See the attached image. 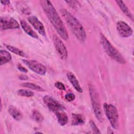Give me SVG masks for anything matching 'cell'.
I'll return each instance as SVG.
<instances>
[{
  "label": "cell",
  "instance_id": "1",
  "mask_svg": "<svg viewBox=\"0 0 134 134\" xmlns=\"http://www.w3.org/2000/svg\"><path fill=\"white\" fill-rule=\"evenodd\" d=\"M40 2L48 18L58 34L64 40H68L69 36L65 27L51 2L47 0L41 1Z\"/></svg>",
  "mask_w": 134,
  "mask_h": 134
},
{
  "label": "cell",
  "instance_id": "2",
  "mask_svg": "<svg viewBox=\"0 0 134 134\" xmlns=\"http://www.w3.org/2000/svg\"><path fill=\"white\" fill-rule=\"evenodd\" d=\"M60 13L76 38L81 42H85L86 35L84 28L81 23L65 9H61Z\"/></svg>",
  "mask_w": 134,
  "mask_h": 134
},
{
  "label": "cell",
  "instance_id": "3",
  "mask_svg": "<svg viewBox=\"0 0 134 134\" xmlns=\"http://www.w3.org/2000/svg\"><path fill=\"white\" fill-rule=\"evenodd\" d=\"M100 42L105 51L111 58L120 64H125L126 63V61L121 54L103 34L100 35Z\"/></svg>",
  "mask_w": 134,
  "mask_h": 134
},
{
  "label": "cell",
  "instance_id": "4",
  "mask_svg": "<svg viewBox=\"0 0 134 134\" xmlns=\"http://www.w3.org/2000/svg\"><path fill=\"white\" fill-rule=\"evenodd\" d=\"M89 93L95 115L98 120L99 122H102L104 120V118L99 102V95L92 85H89Z\"/></svg>",
  "mask_w": 134,
  "mask_h": 134
},
{
  "label": "cell",
  "instance_id": "5",
  "mask_svg": "<svg viewBox=\"0 0 134 134\" xmlns=\"http://www.w3.org/2000/svg\"><path fill=\"white\" fill-rule=\"evenodd\" d=\"M104 110L111 126L115 129L119 127V116L116 107L112 104L104 103Z\"/></svg>",
  "mask_w": 134,
  "mask_h": 134
},
{
  "label": "cell",
  "instance_id": "6",
  "mask_svg": "<svg viewBox=\"0 0 134 134\" xmlns=\"http://www.w3.org/2000/svg\"><path fill=\"white\" fill-rule=\"evenodd\" d=\"M23 61L30 70L35 73L40 75L45 74L46 68L44 65L40 62L32 60H23Z\"/></svg>",
  "mask_w": 134,
  "mask_h": 134
},
{
  "label": "cell",
  "instance_id": "7",
  "mask_svg": "<svg viewBox=\"0 0 134 134\" xmlns=\"http://www.w3.org/2000/svg\"><path fill=\"white\" fill-rule=\"evenodd\" d=\"M43 100L48 108L53 112L55 113L58 111L63 110L65 109L63 106L51 96L45 95L43 98Z\"/></svg>",
  "mask_w": 134,
  "mask_h": 134
},
{
  "label": "cell",
  "instance_id": "8",
  "mask_svg": "<svg viewBox=\"0 0 134 134\" xmlns=\"http://www.w3.org/2000/svg\"><path fill=\"white\" fill-rule=\"evenodd\" d=\"M53 40L56 51L62 59H65L68 57L67 49L62 40L55 35L53 36Z\"/></svg>",
  "mask_w": 134,
  "mask_h": 134
},
{
  "label": "cell",
  "instance_id": "9",
  "mask_svg": "<svg viewBox=\"0 0 134 134\" xmlns=\"http://www.w3.org/2000/svg\"><path fill=\"white\" fill-rule=\"evenodd\" d=\"M1 29L6 30L9 29H18L19 25L17 21L12 17H1Z\"/></svg>",
  "mask_w": 134,
  "mask_h": 134
},
{
  "label": "cell",
  "instance_id": "10",
  "mask_svg": "<svg viewBox=\"0 0 134 134\" xmlns=\"http://www.w3.org/2000/svg\"><path fill=\"white\" fill-rule=\"evenodd\" d=\"M116 27L119 35L122 37H128L132 34V30L131 28L127 23L123 21H118L117 23Z\"/></svg>",
  "mask_w": 134,
  "mask_h": 134
},
{
  "label": "cell",
  "instance_id": "11",
  "mask_svg": "<svg viewBox=\"0 0 134 134\" xmlns=\"http://www.w3.org/2000/svg\"><path fill=\"white\" fill-rule=\"evenodd\" d=\"M28 20L41 35L46 36V31L43 24L35 16H31L28 17Z\"/></svg>",
  "mask_w": 134,
  "mask_h": 134
},
{
  "label": "cell",
  "instance_id": "12",
  "mask_svg": "<svg viewBox=\"0 0 134 134\" xmlns=\"http://www.w3.org/2000/svg\"><path fill=\"white\" fill-rule=\"evenodd\" d=\"M67 77L70 82V83L72 84L74 88L79 93H82L83 92L82 88L80 85V83L77 80L75 76L72 73V72H69L67 74Z\"/></svg>",
  "mask_w": 134,
  "mask_h": 134
},
{
  "label": "cell",
  "instance_id": "13",
  "mask_svg": "<svg viewBox=\"0 0 134 134\" xmlns=\"http://www.w3.org/2000/svg\"><path fill=\"white\" fill-rule=\"evenodd\" d=\"M20 25L23 29V30L29 36L32 37V38L38 39V36L36 34V32L34 31V30L31 28V27L29 25V24L25 21L24 20H20Z\"/></svg>",
  "mask_w": 134,
  "mask_h": 134
},
{
  "label": "cell",
  "instance_id": "14",
  "mask_svg": "<svg viewBox=\"0 0 134 134\" xmlns=\"http://www.w3.org/2000/svg\"><path fill=\"white\" fill-rule=\"evenodd\" d=\"M55 115L58 123L61 126H64L68 121V117L67 115L63 111H58L55 112Z\"/></svg>",
  "mask_w": 134,
  "mask_h": 134
},
{
  "label": "cell",
  "instance_id": "15",
  "mask_svg": "<svg viewBox=\"0 0 134 134\" xmlns=\"http://www.w3.org/2000/svg\"><path fill=\"white\" fill-rule=\"evenodd\" d=\"M8 111L12 117L15 120H19L23 117V115L21 112L14 106H9L8 109Z\"/></svg>",
  "mask_w": 134,
  "mask_h": 134
},
{
  "label": "cell",
  "instance_id": "16",
  "mask_svg": "<svg viewBox=\"0 0 134 134\" xmlns=\"http://www.w3.org/2000/svg\"><path fill=\"white\" fill-rule=\"evenodd\" d=\"M0 59H1V65H2L8 62H9L12 59V57L10 54L3 50H1L0 51Z\"/></svg>",
  "mask_w": 134,
  "mask_h": 134
},
{
  "label": "cell",
  "instance_id": "17",
  "mask_svg": "<svg viewBox=\"0 0 134 134\" xmlns=\"http://www.w3.org/2000/svg\"><path fill=\"white\" fill-rule=\"evenodd\" d=\"M116 3L119 6V7L120 8L121 10L122 11V12L129 18H130L132 20H133V16L132 14L130 13V11L129 10L128 7L125 5V4L121 1H116Z\"/></svg>",
  "mask_w": 134,
  "mask_h": 134
},
{
  "label": "cell",
  "instance_id": "18",
  "mask_svg": "<svg viewBox=\"0 0 134 134\" xmlns=\"http://www.w3.org/2000/svg\"><path fill=\"white\" fill-rule=\"evenodd\" d=\"M85 122L84 117L81 114H73L72 115V124L73 125H79L84 124Z\"/></svg>",
  "mask_w": 134,
  "mask_h": 134
},
{
  "label": "cell",
  "instance_id": "19",
  "mask_svg": "<svg viewBox=\"0 0 134 134\" xmlns=\"http://www.w3.org/2000/svg\"><path fill=\"white\" fill-rule=\"evenodd\" d=\"M6 48L9 50L10 51L13 52L14 53L16 54H17L19 56H21V57H26V55L25 54V53L21 50L16 48V47H15L14 46H10V45H8V44H5Z\"/></svg>",
  "mask_w": 134,
  "mask_h": 134
},
{
  "label": "cell",
  "instance_id": "20",
  "mask_svg": "<svg viewBox=\"0 0 134 134\" xmlns=\"http://www.w3.org/2000/svg\"><path fill=\"white\" fill-rule=\"evenodd\" d=\"M21 86L26 87L29 88L32 90H34L36 91H44V90L42 88L41 86L32 83H30V82H27V83H24L21 84Z\"/></svg>",
  "mask_w": 134,
  "mask_h": 134
},
{
  "label": "cell",
  "instance_id": "21",
  "mask_svg": "<svg viewBox=\"0 0 134 134\" xmlns=\"http://www.w3.org/2000/svg\"><path fill=\"white\" fill-rule=\"evenodd\" d=\"M17 93L20 96H24V97H31L34 94V93L32 91H29L28 90H25V89L19 90L17 91Z\"/></svg>",
  "mask_w": 134,
  "mask_h": 134
},
{
  "label": "cell",
  "instance_id": "22",
  "mask_svg": "<svg viewBox=\"0 0 134 134\" xmlns=\"http://www.w3.org/2000/svg\"><path fill=\"white\" fill-rule=\"evenodd\" d=\"M32 117L35 121L38 122H40L43 120V116L39 111L37 110H35L33 111L32 113Z\"/></svg>",
  "mask_w": 134,
  "mask_h": 134
},
{
  "label": "cell",
  "instance_id": "23",
  "mask_svg": "<svg viewBox=\"0 0 134 134\" xmlns=\"http://www.w3.org/2000/svg\"><path fill=\"white\" fill-rule=\"evenodd\" d=\"M90 124L91 126V127L92 128V129L93 131V133H100V132L99 130V129L97 128V127L96 126L94 122V121L93 120H90Z\"/></svg>",
  "mask_w": 134,
  "mask_h": 134
},
{
  "label": "cell",
  "instance_id": "24",
  "mask_svg": "<svg viewBox=\"0 0 134 134\" xmlns=\"http://www.w3.org/2000/svg\"><path fill=\"white\" fill-rule=\"evenodd\" d=\"M65 99L68 101L72 102V101L74 100V99H75V95H74V94L73 93H69L66 94L65 95Z\"/></svg>",
  "mask_w": 134,
  "mask_h": 134
},
{
  "label": "cell",
  "instance_id": "25",
  "mask_svg": "<svg viewBox=\"0 0 134 134\" xmlns=\"http://www.w3.org/2000/svg\"><path fill=\"white\" fill-rule=\"evenodd\" d=\"M65 2L69 4V5L73 8L76 7V6L80 4L79 2L77 1H65Z\"/></svg>",
  "mask_w": 134,
  "mask_h": 134
},
{
  "label": "cell",
  "instance_id": "26",
  "mask_svg": "<svg viewBox=\"0 0 134 134\" xmlns=\"http://www.w3.org/2000/svg\"><path fill=\"white\" fill-rule=\"evenodd\" d=\"M54 85L59 90H64L65 89V86L64 85L60 82H56L55 83H54Z\"/></svg>",
  "mask_w": 134,
  "mask_h": 134
},
{
  "label": "cell",
  "instance_id": "27",
  "mask_svg": "<svg viewBox=\"0 0 134 134\" xmlns=\"http://www.w3.org/2000/svg\"><path fill=\"white\" fill-rule=\"evenodd\" d=\"M17 68L18 69V70L21 72H25V73H26L27 72L28 70H27V69H26L25 68H24V66H23L22 65H21L20 64H18L17 65Z\"/></svg>",
  "mask_w": 134,
  "mask_h": 134
},
{
  "label": "cell",
  "instance_id": "28",
  "mask_svg": "<svg viewBox=\"0 0 134 134\" xmlns=\"http://www.w3.org/2000/svg\"><path fill=\"white\" fill-rule=\"evenodd\" d=\"M19 79L20 80H28V77L26 75H19Z\"/></svg>",
  "mask_w": 134,
  "mask_h": 134
},
{
  "label": "cell",
  "instance_id": "29",
  "mask_svg": "<svg viewBox=\"0 0 134 134\" xmlns=\"http://www.w3.org/2000/svg\"><path fill=\"white\" fill-rule=\"evenodd\" d=\"M1 3L3 4V5H8L9 4L10 2L9 1H8V0H5V1H1Z\"/></svg>",
  "mask_w": 134,
  "mask_h": 134
}]
</instances>
